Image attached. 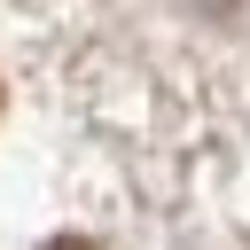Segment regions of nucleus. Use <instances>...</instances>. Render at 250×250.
<instances>
[{
	"mask_svg": "<svg viewBox=\"0 0 250 250\" xmlns=\"http://www.w3.org/2000/svg\"><path fill=\"white\" fill-rule=\"evenodd\" d=\"M55 250H86V242H55Z\"/></svg>",
	"mask_w": 250,
	"mask_h": 250,
	"instance_id": "1",
	"label": "nucleus"
}]
</instances>
